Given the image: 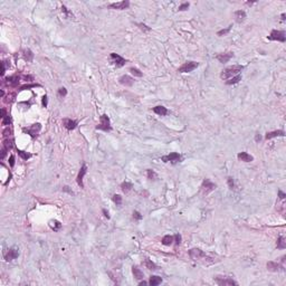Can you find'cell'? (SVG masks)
Instances as JSON below:
<instances>
[{
    "label": "cell",
    "mask_w": 286,
    "mask_h": 286,
    "mask_svg": "<svg viewBox=\"0 0 286 286\" xmlns=\"http://www.w3.org/2000/svg\"><path fill=\"white\" fill-rule=\"evenodd\" d=\"M243 66L242 65H233V66H229V67L225 68L221 73H220V78L224 79V81H227L229 78L237 76L240 74V72L243 70Z\"/></svg>",
    "instance_id": "1"
},
{
    "label": "cell",
    "mask_w": 286,
    "mask_h": 286,
    "mask_svg": "<svg viewBox=\"0 0 286 286\" xmlns=\"http://www.w3.org/2000/svg\"><path fill=\"white\" fill-rule=\"evenodd\" d=\"M96 130H102V131H105V132H109L112 130L111 121H109V118L106 114H102L100 116V123L96 125Z\"/></svg>",
    "instance_id": "2"
},
{
    "label": "cell",
    "mask_w": 286,
    "mask_h": 286,
    "mask_svg": "<svg viewBox=\"0 0 286 286\" xmlns=\"http://www.w3.org/2000/svg\"><path fill=\"white\" fill-rule=\"evenodd\" d=\"M199 66V63L197 62H185V64H182L180 67L178 68V73H190L194 70L196 68Z\"/></svg>",
    "instance_id": "3"
},
{
    "label": "cell",
    "mask_w": 286,
    "mask_h": 286,
    "mask_svg": "<svg viewBox=\"0 0 286 286\" xmlns=\"http://www.w3.org/2000/svg\"><path fill=\"white\" fill-rule=\"evenodd\" d=\"M40 130H42V124L40 123H36V124H33L31 126H29V127H24L23 129V131L27 133V134H29L33 139H35L38 133L40 132Z\"/></svg>",
    "instance_id": "4"
},
{
    "label": "cell",
    "mask_w": 286,
    "mask_h": 286,
    "mask_svg": "<svg viewBox=\"0 0 286 286\" xmlns=\"http://www.w3.org/2000/svg\"><path fill=\"white\" fill-rule=\"evenodd\" d=\"M267 38L269 40H277V42H285L286 40L285 33L282 31V30H272V33Z\"/></svg>",
    "instance_id": "5"
},
{
    "label": "cell",
    "mask_w": 286,
    "mask_h": 286,
    "mask_svg": "<svg viewBox=\"0 0 286 286\" xmlns=\"http://www.w3.org/2000/svg\"><path fill=\"white\" fill-rule=\"evenodd\" d=\"M109 58H111V62L116 66V67H122L124 66L126 63V60L122 56H120L118 54H115V53H112L109 55Z\"/></svg>",
    "instance_id": "6"
},
{
    "label": "cell",
    "mask_w": 286,
    "mask_h": 286,
    "mask_svg": "<svg viewBox=\"0 0 286 286\" xmlns=\"http://www.w3.org/2000/svg\"><path fill=\"white\" fill-rule=\"evenodd\" d=\"M18 256H19V250H18V248L16 247H11V248H9L7 252H5V255H3V257H5V259L7 261H14V259H16Z\"/></svg>",
    "instance_id": "7"
},
{
    "label": "cell",
    "mask_w": 286,
    "mask_h": 286,
    "mask_svg": "<svg viewBox=\"0 0 286 286\" xmlns=\"http://www.w3.org/2000/svg\"><path fill=\"white\" fill-rule=\"evenodd\" d=\"M215 282L218 284L219 286H233V285H238L237 284V282H235L234 279H231V278L229 277H218L215 278Z\"/></svg>",
    "instance_id": "8"
},
{
    "label": "cell",
    "mask_w": 286,
    "mask_h": 286,
    "mask_svg": "<svg viewBox=\"0 0 286 286\" xmlns=\"http://www.w3.org/2000/svg\"><path fill=\"white\" fill-rule=\"evenodd\" d=\"M215 189H216V185L213 182H211L209 179H205L203 180L201 185V190L202 192H203V194H208L212 190H215Z\"/></svg>",
    "instance_id": "9"
},
{
    "label": "cell",
    "mask_w": 286,
    "mask_h": 286,
    "mask_svg": "<svg viewBox=\"0 0 286 286\" xmlns=\"http://www.w3.org/2000/svg\"><path fill=\"white\" fill-rule=\"evenodd\" d=\"M161 160L163 162H172V163H176L181 160V155L177 153V152H172V153H169L167 155H163L161 158Z\"/></svg>",
    "instance_id": "10"
},
{
    "label": "cell",
    "mask_w": 286,
    "mask_h": 286,
    "mask_svg": "<svg viewBox=\"0 0 286 286\" xmlns=\"http://www.w3.org/2000/svg\"><path fill=\"white\" fill-rule=\"evenodd\" d=\"M189 256H190L191 259L198 261V259L205 258L206 257V254L202 252L201 249H199V248H192V249L189 250Z\"/></svg>",
    "instance_id": "11"
},
{
    "label": "cell",
    "mask_w": 286,
    "mask_h": 286,
    "mask_svg": "<svg viewBox=\"0 0 286 286\" xmlns=\"http://www.w3.org/2000/svg\"><path fill=\"white\" fill-rule=\"evenodd\" d=\"M21 79V76H18L17 74L12 76H9V77H6L5 81H3V84L9 85L10 87H16L19 84V81Z\"/></svg>",
    "instance_id": "12"
},
{
    "label": "cell",
    "mask_w": 286,
    "mask_h": 286,
    "mask_svg": "<svg viewBox=\"0 0 286 286\" xmlns=\"http://www.w3.org/2000/svg\"><path fill=\"white\" fill-rule=\"evenodd\" d=\"M109 8L118 9V10H124L130 7V2L127 0H123V1H118V2H114V3H109Z\"/></svg>",
    "instance_id": "13"
},
{
    "label": "cell",
    "mask_w": 286,
    "mask_h": 286,
    "mask_svg": "<svg viewBox=\"0 0 286 286\" xmlns=\"http://www.w3.org/2000/svg\"><path fill=\"white\" fill-rule=\"evenodd\" d=\"M86 172H87V167H86V164H83V167L81 168L79 172H78V174H77V178H76L77 185H79L81 188H84V183H83V178H84V176L86 174Z\"/></svg>",
    "instance_id": "14"
},
{
    "label": "cell",
    "mask_w": 286,
    "mask_h": 286,
    "mask_svg": "<svg viewBox=\"0 0 286 286\" xmlns=\"http://www.w3.org/2000/svg\"><path fill=\"white\" fill-rule=\"evenodd\" d=\"M63 125L66 130L70 131V130H74L77 126V121H74L72 118H63Z\"/></svg>",
    "instance_id": "15"
},
{
    "label": "cell",
    "mask_w": 286,
    "mask_h": 286,
    "mask_svg": "<svg viewBox=\"0 0 286 286\" xmlns=\"http://www.w3.org/2000/svg\"><path fill=\"white\" fill-rule=\"evenodd\" d=\"M118 82L123 86H132L133 83H134V79L132 77H130L129 75H123L118 78Z\"/></svg>",
    "instance_id": "16"
},
{
    "label": "cell",
    "mask_w": 286,
    "mask_h": 286,
    "mask_svg": "<svg viewBox=\"0 0 286 286\" xmlns=\"http://www.w3.org/2000/svg\"><path fill=\"white\" fill-rule=\"evenodd\" d=\"M234 56V53H225V54H218L217 56H216V58L218 60L219 63H227L230 60V58Z\"/></svg>",
    "instance_id": "17"
},
{
    "label": "cell",
    "mask_w": 286,
    "mask_h": 286,
    "mask_svg": "<svg viewBox=\"0 0 286 286\" xmlns=\"http://www.w3.org/2000/svg\"><path fill=\"white\" fill-rule=\"evenodd\" d=\"M237 158L240 161H243V162H252L254 160V157L250 155L249 153H247V152H240V153H238L237 154Z\"/></svg>",
    "instance_id": "18"
},
{
    "label": "cell",
    "mask_w": 286,
    "mask_h": 286,
    "mask_svg": "<svg viewBox=\"0 0 286 286\" xmlns=\"http://www.w3.org/2000/svg\"><path fill=\"white\" fill-rule=\"evenodd\" d=\"M285 132L283 130H276V131H273V132H268L265 135V139L266 140H270L273 138H276V136H284Z\"/></svg>",
    "instance_id": "19"
},
{
    "label": "cell",
    "mask_w": 286,
    "mask_h": 286,
    "mask_svg": "<svg viewBox=\"0 0 286 286\" xmlns=\"http://www.w3.org/2000/svg\"><path fill=\"white\" fill-rule=\"evenodd\" d=\"M247 17V15H246V12H245L244 10H237L235 11V18H236V21L237 23H243L245 19Z\"/></svg>",
    "instance_id": "20"
},
{
    "label": "cell",
    "mask_w": 286,
    "mask_h": 286,
    "mask_svg": "<svg viewBox=\"0 0 286 286\" xmlns=\"http://www.w3.org/2000/svg\"><path fill=\"white\" fill-rule=\"evenodd\" d=\"M153 112H154L155 114L160 115V116H164V115L168 114V109H167V107H164V106H162V105H159V106L153 107Z\"/></svg>",
    "instance_id": "21"
},
{
    "label": "cell",
    "mask_w": 286,
    "mask_h": 286,
    "mask_svg": "<svg viewBox=\"0 0 286 286\" xmlns=\"http://www.w3.org/2000/svg\"><path fill=\"white\" fill-rule=\"evenodd\" d=\"M279 268L284 269V267L281 266L279 264H277L276 261H268V263H267V269L270 270V272H278Z\"/></svg>",
    "instance_id": "22"
},
{
    "label": "cell",
    "mask_w": 286,
    "mask_h": 286,
    "mask_svg": "<svg viewBox=\"0 0 286 286\" xmlns=\"http://www.w3.org/2000/svg\"><path fill=\"white\" fill-rule=\"evenodd\" d=\"M173 242H174V236L166 235L162 238V244L164 245V246H170Z\"/></svg>",
    "instance_id": "23"
},
{
    "label": "cell",
    "mask_w": 286,
    "mask_h": 286,
    "mask_svg": "<svg viewBox=\"0 0 286 286\" xmlns=\"http://www.w3.org/2000/svg\"><path fill=\"white\" fill-rule=\"evenodd\" d=\"M162 283V278L160 276H151L150 281H149V285L151 286H157Z\"/></svg>",
    "instance_id": "24"
},
{
    "label": "cell",
    "mask_w": 286,
    "mask_h": 286,
    "mask_svg": "<svg viewBox=\"0 0 286 286\" xmlns=\"http://www.w3.org/2000/svg\"><path fill=\"white\" fill-rule=\"evenodd\" d=\"M2 146L9 151V150H11L12 146H14V141H12L10 138H8V139H3V141H2Z\"/></svg>",
    "instance_id": "25"
},
{
    "label": "cell",
    "mask_w": 286,
    "mask_h": 286,
    "mask_svg": "<svg viewBox=\"0 0 286 286\" xmlns=\"http://www.w3.org/2000/svg\"><path fill=\"white\" fill-rule=\"evenodd\" d=\"M133 188V185L131 182H127V181H124V182H122L121 183V189H122V191L124 192V194H127L131 189Z\"/></svg>",
    "instance_id": "26"
},
{
    "label": "cell",
    "mask_w": 286,
    "mask_h": 286,
    "mask_svg": "<svg viewBox=\"0 0 286 286\" xmlns=\"http://www.w3.org/2000/svg\"><path fill=\"white\" fill-rule=\"evenodd\" d=\"M132 273H133V275H134V277L136 278V279H142L143 278L142 270L140 268H138L136 266H133V267H132Z\"/></svg>",
    "instance_id": "27"
},
{
    "label": "cell",
    "mask_w": 286,
    "mask_h": 286,
    "mask_svg": "<svg viewBox=\"0 0 286 286\" xmlns=\"http://www.w3.org/2000/svg\"><path fill=\"white\" fill-rule=\"evenodd\" d=\"M49 226H51V228L54 230V231H57V230H59L60 227H62V224L59 222L58 220H51V221H49Z\"/></svg>",
    "instance_id": "28"
},
{
    "label": "cell",
    "mask_w": 286,
    "mask_h": 286,
    "mask_svg": "<svg viewBox=\"0 0 286 286\" xmlns=\"http://www.w3.org/2000/svg\"><path fill=\"white\" fill-rule=\"evenodd\" d=\"M278 249H285L286 248V240L285 238L283 237V236H281V237H278L277 239V244H276Z\"/></svg>",
    "instance_id": "29"
},
{
    "label": "cell",
    "mask_w": 286,
    "mask_h": 286,
    "mask_svg": "<svg viewBox=\"0 0 286 286\" xmlns=\"http://www.w3.org/2000/svg\"><path fill=\"white\" fill-rule=\"evenodd\" d=\"M34 58V54H33V51H30V49H26L24 51V59L27 60V62H31Z\"/></svg>",
    "instance_id": "30"
},
{
    "label": "cell",
    "mask_w": 286,
    "mask_h": 286,
    "mask_svg": "<svg viewBox=\"0 0 286 286\" xmlns=\"http://www.w3.org/2000/svg\"><path fill=\"white\" fill-rule=\"evenodd\" d=\"M242 79V75L239 74V75L237 76H234V77H231V78H229L227 79V82H226V84L227 85H233V84H237L239 81Z\"/></svg>",
    "instance_id": "31"
},
{
    "label": "cell",
    "mask_w": 286,
    "mask_h": 286,
    "mask_svg": "<svg viewBox=\"0 0 286 286\" xmlns=\"http://www.w3.org/2000/svg\"><path fill=\"white\" fill-rule=\"evenodd\" d=\"M144 265H145V267L148 269H151V270H155V269H157V265H155L153 261H150V259H148V258H145Z\"/></svg>",
    "instance_id": "32"
},
{
    "label": "cell",
    "mask_w": 286,
    "mask_h": 286,
    "mask_svg": "<svg viewBox=\"0 0 286 286\" xmlns=\"http://www.w3.org/2000/svg\"><path fill=\"white\" fill-rule=\"evenodd\" d=\"M17 152H18V155H20V158L23 159V160H25V161H27L30 157H31V154L30 153H27V152H25V151H21V150H17Z\"/></svg>",
    "instance_id": "33"
},
{
    "label": "cell",
    "mask_w": 286,
    "mask_h": 286,
    "mask_svg": "<svg viewBox=\"0 0 286 286\" xmlns=\"http://www.w3.org/2000/svg\"><path fill=\"white\" fill-rule=\"evenodd\" d=\"M130 72H131V74L132 75L136 76V77H142L143 76V73L140 70V69H138V68L135 67H131L130 68Z\"/></svg>",
    "instance_id": "34"
},
{
    "label": "cell",
    "mask_w": 286,
    "mask_h": 286,
    "mask_svg": "<svg viewBox=\"0 0 286 286\" xmlns=\"http://www.w3.org/2000/svg\"><path fill=\"white\" fill-rule=\"evenodd\" d=\"M146 177H148V179H150V180H155V179L158 178V176H157V173H155L153 170L149 169V170L146 171Z\"/></svg>",
    "instance_id": "35"
},
{
    "label": "cell",
    "mask_w": 286,
    "mask_h": 286,
    "mask_svg": "<svg viewBox=\"0 0 286 286\" xmlns=\"http://www.w3.org/2000/svg\"><path fill=\"white\" fill-rule=\"evenodd\" d=\"M112 200H113V202H114L116 206H120V205L122 203V197H121L120 194H114L113 198H112Z\"/></svg>",
    "instance_id": "36"
},
{
    "label": "cell",
    "mask_w": 286,
    "mask_h": 286,
    "mask_svg": "<svg viewBox=\"0 0 286 286\" xmlns=\"http://www.w3.org/2000/svg\"><path fill=\"white\" fill-rule=\"evenodd\" d=\"M11 133H12V131L9 129V127H7V129H5L3 131H2V135H3V139H8V138H10L11 136Z\"/></svg>",
    "instance_id": "37"
},
{
    "label": "cell",
    "mask_w": 286,
    "mask_h": 286,
    "mask_svg": "<svg viewBox=\"0 0 286 286\" xmlns=\"http://www.w3.org/2000/svg\"><path fill=\"white\" fill-rule=\"evenodd\" d=\"M40 85L38 84H30V85H24L19 88V91H25V90H29V88H33V87H39Z\"/></svg>",
    "instance_id": "38"
},
{
    "label": "cell",
    "mask_w": 286,
    "mask_h": 286,
    "mask_svg": "<svg viewBox=\"0 0 286 286\" xmlns=\"http://www.w3.org/2000/svg\"><path fill=\"white\" fill-rule=\"evenodd\" d=\"M62 11L65 14V16H66V17H72V18L74 17V16H73V14H72V12H70V11H69V10H68V9L64 6V5L62 6Z\"/></svg>",
    "instance_id": "39"
},
{
    "label": "cell",
    "mask_w": 286,
    "mask_h": 286,
    "mask_svg": "<svg viewBox=\"0 0 286 286\" xmlns=\"http://www.w3.org/2000/svg\"><path fill=\"white\" fill-rule=\"evenodd\" d=\"M67 95V90L65 87H60L58 90V96L59 97H65Z\"/></svg>",
    "instance_id": "40"
},
{
    "label": "cell",
    "mask_w": 286,
    "mask_h": 286,
    "mask_svg": "<svg viewBox=\"0 0 286 286\" xmlns=\"http://www.w3.org/2000/svg\"><path fill=\"white\" fill-rule=\"evenodd\" d=\"M8 66L10 67V64H9L8 60H2V72H1V76H3V74H5V72H6V69H7Z\"/></svg>",
    "instance_id": "41"
},
{
    "label": "cell",
    "mask_w": 286,
    "mask_h": 286,
    "mask_svg": "<svg viewBox=\"0 0 286 286\" xmlns=\"http://www.w3.org/2000/svg\"><path fill=\"white\" fill-rule=\"evenodd\" d=\"M231 27H233V26H229V27H227L226 29H221V30H219L218 33H217V35H218V36H222V35L228 34V33L230 31V29H231Z\"/></svg>",
    "instance_id": "42"
},
{
    "label": "cell",
    "mask_w": 286,
    "mask_h": 286,
    "mask_svg": "<svg viewBox=\"0 0 286 286\" xmlns=\"http://www.w3.org/2000/svg\"><path fill=\"white\" fill-rule=\"evenodd\" d=\"M227 183H228V187H229V189H234L235 188V183H234V179L231 177H228L227 178Z\"/></svg>",
    "instance_id": "43"
},
{
    "label": "cell",
    "mask_w": 286,
    "mask_h": 286,
    "mask_svg": "<svg viewBox=\"0 0 286 286\" xmlns=\"http://www.w3.org/2000/svg\"><path fill=\"white\" fill-rule=\"evenodd\" d=\"M2 125H9L10 123H11V118H10V116L9 115H7V116H5V118H2Z\"/></svg>",
    "instance_id": "44"
},
{
    "label": "cell",
    "mask_w": 286,
    "mask_h": 286,
    "mask_svg": "<svg viewBox=\"0 0 286 286\" xmlns=\"http://www.w3.org/2000/svg\"><path fill=\"white\" fill-rule=\"evenodd\" d=\"M189 2H183L180 7H179V11H185V10H187V9L189 8Z\"/></svg>",
    "instance_id": "45"
},
{
    "label": "cell",
    "mask_w": 286,
    "mask_h": 286,
    "mask_svg": "<svg viewBox=\"0 0 286 286\" xmlns=\"http://www.w3.org/2000/svg\"><path fill=\"white\" fill-rule=\"evenodd\" d=\"M42 104L44 107H47V104H48V97H47V95H44V96H42Z\"/></svg>",
    "instance_id": "46"
},
{
    "label": "cell",
    "mask_w": 286,
    "mask_h": 286,
    "mask_svg": "<svg viewBox=\"0 0 286 286\" xmlns=\"http://www.w3.org/2000/svg\"><path fill=\"white\" fill-rule=\"evenodd\" d=\"M133 218L136 219V220H141L143 217H142V215H141V213H140L139 211H134V212H133Z\"/></svg>",
    "instance_id": "47"
},
{
    "label": "cell",
    "mask_w": 286,
    "mask_h": 286,
    "mask_svg": "<svg viewBox=\"0 0 286 286\" xmlns=\"http://www.w3.org/2000/svg\"><path fill=\"white\" fill-rule=\"evenodd\" d=\"M138 26L140 27V29H142V30H145V31H149V30H151V28H150V27H148V26L144 25V24H138Z\"/></svg>",
    "instance_id": "48"
},
{
    "label": "cell",
    "mask_w": 286,
    "mask_h": 286,
    "mask_svg": "<svg viewBox=\"0 0 286 286\" xmlns=\"http://www.w3.org/2000/svg\"><path fill=\"white\" fill-rule=\"evenodd\" d=\"M7 152H8V150H7V149H5V148L2 146V149H1V160H3V159H5V157H6Z\"/></svg>",
    "instance_id": "49"
},
{
    "label": "cell",
    "mask_w": 286,
    "mask_h": 286,
    "mask_svg": "<svg viewBox=\"0 0 286 286\" xmlns=\"http://www.w3.org/2000/svg\"><path fill=\"white\" fill-rule=\"evenodd\" d=\"M9 164H10V167H11V168L15 166V155H10V159H9Z\"/></svg>",
    "instance_id": "50"
},
{
    "label": "cell",
    "mask_w": 286,
    "mask_h": 286,
    "mask_svg": "<svg viewBox=\"0 0 286 286\" xmlns=\"http://www.w3.org/2000/svg\"><path fill=\"white\" fill-rule=\"evenodd\" d=\"M174 239H176V244L177 245H179L181 243V236L179 235V234H176V235H174Z\"/></svg>",
    "instance_id": "51"
},
{
    "label": "cell",
    "mask_w": 286,
    "mask_h": 286,
    "mask_svg": "<svg viewBox=\"0 0 286 286\" xmlns=\"http://www.w3.org/2000/svg\"><path fill=\"white\" fill-rule=\"evenodd\" d=\"M278 197H279V199H281V200H284V199L286 198V194H284L282 190H279V191H278Z\"/></svg>",
    "instance_id": "52"
},
{
    "label": "cell",
    "mask_w": 286,
    "mask_h": 286,
    "mask_svg": "<svg viewBox=\"0 0 286 286\" xmlns=\"http://www.w3.org/2000/svg\"><path fill=\"white\" fill-rule=\"evenodd\" d=\"M68 188H69V187H67V185H65V187L63 188V190H64V191H66V192H68V194H74V192H73L72 190H69Z\"/></svg>",
    "instance_id": "53"
},
{
    "label": "cell",
    "mask_w": 286,
    "mask_h": 286,
    "mask_svg": "<svg viewBox=\"0 0 286 286\" xmlns=\"http://www.w3.org/2000/svg\"><path fill=\"white\" fill-rule=\"evenodd\" d=\"M102 212H103V215H104V217H106V218H107V219H109V211H106V209H103V210H102Z\"/></svg>",
    "instance_id": "54"
},
{
    "label": "cell",
    "mask_w": 286,
    "mask_h": 286,
    "mask_svg": "<svg viewBox=\"0 0 286 286\" xmlns=\"http://www.w3.org/2000/svg\"><path fill=\"white\" fill-rule=\"evenodd\" d=\"M261 135L258 134V133L255 135V141H256V142H259V141H261Z\"/></svg>",
    "instance_id": "55"
},
{
    "label": "cell",
    "mask_w": 286,
    "mask_h": 286,
    "mask_svg": "<svg viewBox=\"0 0 286 286\" xmlns=\"http://www.w3.org/2000/svg\"><path fill=\"white\" fill-rule=\"evenodd\" d=\"M148 284H149V283H146V282H144V281H143V282H140V285H141V286H143V285H148Z\"/></svg>",
    "instance_id": "56"
},
{
    "label": "cell",
    "mask_w": 286,
    "mask_h": 286,
    "mask_svg": "<svg viewBox=\"0 0 286 286\" xmlns=\"http://www.w3.org/2000/svg\"><path fill=\"white\" fill-rule=\"evenodd\" d=\"M282 19H283V20L285 19V14H282Z\"/></svg>",
    "instance_id": "57"
}]
</instances>
